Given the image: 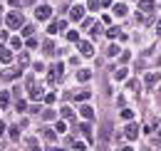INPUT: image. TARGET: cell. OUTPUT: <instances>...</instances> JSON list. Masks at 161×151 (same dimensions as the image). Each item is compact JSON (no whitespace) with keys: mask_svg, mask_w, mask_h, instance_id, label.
<instances>
[{"mask_svg":"<svg viewBox=\"0 0 161 151\" xmlns=\"http://www.w3.org/2000/svg\"><path fill=\"white\" fill-rule=\"evenodd\" d=\"M62 30H64V20H55V22H50V27H47L50 35H57V32H62Z\"/></svg>","mask_w":161,"mask_h":151,"instance_id":"277c9868","label":"cell"},{"mask_svg":"<svg viewBox=\"0 0 161 151\" xmlns=\"http://www.w3.org/2000/svg\"><path fill=\"white\" fill-rule=\"evenodd\" d=\"M8 104H10V97H8V92H0V107L5 109Z\"/></svg>","mask_w":161,"mask_h":151,"instance_id":"d6986e66","label":"cell"},{"mask_svg":"<svg viewBox=\"0 0 161 151\" xmlns=\"http://www.w3.org/2000/svg\"><path fill=\"white\" fill-rule=\"evenodd\" d=\"M124 134H126V139H131V141H134V139L139 136V126H136V124H129V126L124 129Z\"/></svg>","mask_w":161,"mask_h":151,"instance_id":"8992f818","label":"cell"},{"mask_svg":"<svg viewBox=\"0 0 161 151\" xmlns=\"http://www.w3.org/2000/svg\"><path fill=\"white\" fill-rule=\"evenodd\" d=\"M139 10L141 13H151L154 10V0H139Z\"/></svg>","mask_w":161,"mask_h":151,"instance_id":"9c48e42d","label":"cell"},{"mask_svg":"<svg viewBox=\"0 0 161 151\" xmlns=\"http://www.w3.org/2000/svg\"><path fill=\"white\" fill-rule=\"evenodd\" d=\"M22 35L25 37H32V25H22Z\"/></svg>","mask_w":161,"mask_h":151,"instance_id":"83f0119b","label":"cell"},{"mask_svg":"<svg viewBox=\"0 0 161 151\" xmlns=\"http://www.w3.org/2000/svg\"><path fill=\"white\" fill-rule=\"evenodd\" d=\"M119 32H121L119 27H109V30H107V37H117Z\"/></svg>","mask_w":161,"mask_h":151,"instance_id":"f546056e","label":"cell"},{"mask_svg":"<svg viewBox=\"0 0 161 151\" xmlns=\"http://www.w3.org/2000/svg\"><path fill=\"white\" fill-rule=\"evenodd\" d=\"M10 5H20V0H10Z\"/></svg>","mask_w":161,"mask_h":151,"instance_id":"7bdbcfd3","label":"cell"},{"mask_svg":"<svg viewBox=\"0 0 161 151\" xmlns=\"http://www.w3.org/2000/svg\"><path fill=\"white\" fill-rule=\"evenodd\" d=\"M18 64H20V70L30 64V57H27V52H20V57H18Z\"/></svg>","mask_w":161,"mask_h":151,"instance_id":"4fadbf2b","label":"cell"},{"mask_svg":"<svg viewBox=\"0 0 161 151\" xmlns=\"http://www.w3.org/2000/svg\"><path fill=\"white\" fill-rule=\"evenodd\" d=\"M121 119L131 121V119H134V112H131V109H121Z\"/></svg>","mask_w":161,"mask_h":151,"instance_id":"7402d4cb","label":"cell"},{"mask_svg":"<svg viewBox=\"0 0 161 151\" xmlns=\"http://www.w3.org/2000/svg\"><path fill=\"white\" fill-rule=\"evenodd\" d=\"M80 114L84 116V119H92V116H94V109H92L89 104H82V107H80Z\"/></svg>","mask_w":161,"mask_h":151,"instance_id":"30bf717a","label":"cell"},{"mask_svg":"<svg viewBox=\"0 0 161 151\" xmlns=\"http://www.w3.org/2000/svg\"><path fill=\"white\" fill-rule=\"evenodd\" d=\"M42 116H45V119H55V112H52V109H45Z\"/></svg>","mask_w":161,"mask_h":151,"instance_id":"e575fe53","label":"cell"},{"mask_svg":"<svg viewBox=\"0 0 161 151\" xmlns=\"http://www.w3.org/2000/svg\"><path fill=\"white\" fill-rule=\"evenodd\" d=\"M80 131L84 134V136H87V139H92V126H89V124H87V121H84V124H80Z\"/></svg>","mask_w":161,"mask_h":151,"instance_id":"9a60e30c","label":"cell"},{"mask_svg":"<svg viewBox=\"0 0 161 151\" xmlns=\"http://www.w3.org/2000/svg\"><path fill=\"white\" fill-rule=\"evenodd\" d=\"M156 35H159V37H161V20H159V22H156Z\"/></svg>","mask_w":161,"mask_h":151,"instance_id":"ab89813d","label":"cell"},{"mask_svg":"<svg viewBox=\"0 0 161 151\" xmlns=\"http://www.w3.org/2000/svg\"><path fill=\"white\" fill-rule=\"evenodd\" d=\"M25 144H27V151H40V144H37L35 139H27Z\"/></svg>","mask_w":161,"mask_h":151,"instance_id":"e0dca14e","label":"cell"},{"mask_svg":"<svg viewBox=\"0 0 161 151\" xmlns=\"http://www.w3.org/2000/svg\"><path fill=\"white\" fill-rule=\"evenodd\" d=\"M99 5H112V0H99Z\"/></svg>","mask_w":161,"mask_h":151,"instance_id":"b9f144b4","label":"cell"},{"mask_svg":"<svg viewBox=\"0 0 161 151\" xmlns=\"http://www.w3.org/2000/svg\"><path fill=\"white\" fill-rule=\"evenodd\" d=\"M25 109H27V104H25V102L20 99V102H18V112H25Z\"/></svg>","mask_w":161,"mask_h":151,"instance_id":"f35d334b","label":"cell"},{"mask_svg":"<svg viewBox=\"0 0 161 151\" xmlns=\"http://www.w3.org/2000/svg\"><path fill=\"white\" fill-rule=\"evenodd\" d=\"M55 99H57V97H55V94H52V92H50V94H47V97H45V102H47V104H55Z\"/></svg>","mask_w":161,"mask_h":151,"instance_id":"74e56055","label":"cell"},{"mask_svg":"<svg viewBox=\"0 0 161 151\" xmlns=\"http://www.w3.org/2000/svg\"><path fill=\"white\" fill-rule=\"evenodd\" d=\"M52 151H64V149H57V146H55V149H52Z\"/></svg>","mask_w":161,"mask_h":151,"instance_id":"ee69618b","label":"cell"},{"mask_svg":"<svg viewBox=\"0 0 161 151\" xmlns=\"http://www.w3.org/2000/svg\"><path fill=\"white\" fill-rule=\"evenodd\" d=\"M5 134V121H0V136Z\"/></svg>","mask_w":161,"mask_h":151,"instance_id":"60d3db41","label":"cell"},{"mask_svg":"<svg viewBox=\"0 0 161 151\" xmlns=\"http://www.w3.org/2000/svg\"><path fill=\"white\" fill-rule=\"evenodd\" d=\"M156 82H159V72H156V75H154V72H149V75H146V84H149V87H154Z\"/></svg>","mask_w":161,"mask_h":151,"instance_id":"5bb4252c","label":"cell"},{"mask_svg":"<svg viewBox=\"0 0 161 151\" xmlns=\"http://www.w3.org/2000/svg\"><path fill=\"white\" fill-rule=\"evenodd\" d=\"M18 136H20V129H18V126H13V129H10V139H15V141H18Z\"/></svg>","mask_w":161,"mask_h":151,"instance_id":"d6a6232c","label":"cell"},{"mask_svg":"<svg viewBox=\"0 0 161 151\" xmlns=\"http://www.w3.org/2000/svg\"><path fill=\"white\" fill-rule=\"evenodd\" d=\"M117 52H119V47H117V45H112V47H109V50H107V55H112V57L117 55Z\"/></svg>","mask_w":161,"mask_h":151,"instance_id":"d590c367","label":"cell"},{"mask_svg":"<svg viewBox=\"0 0 161 151\" xmlns=\"http://www.w3.org/2000/svg\"><path fill=\"white\" fill-rule=\"evenodd\" d=\"M50 15H52V8H50V5H40V8L35 10V18L37 20H50Z\"/></svg>","mask_w":161,"mask_h":151,"instance_id":"3957f363","label":"cell"},{"mask_svg":"<svg viewBox=\"0 0 161 151\" xmlns=\"http://www.w3.org/2000/svg\"><path fill=\"white\" fill-rule=\"evenodd\" d=\"M42 136H45L47 141H52V139H55V131H52V129H42Z\"/></svg>","mask_w":161,"mask_h":151,"instance_id":"4316f807","label":"cell"},{"mask_svg":"<svg viewBox=\"0 0 161 151\" xmlns=\"http://www.w3.org/2000/svg\"><path fill=\"white\" fill-rule=\"evenodd\" d=\"M72 151H87L84 141H75V144H72Z\"/></svg>","mask_w":161,"mask_h":151,"instance_id":"484cf974","label":"cell"},{"mask_svg":"<svg viewBox=\"0 0 161 151\" xmlns=\"http://www.w3.org/2000/svg\"><path fill=\"white\" fill-rule=\"evenodd\" d=\"M55 131H57V134H64V131H67V124H64V121H57V124H55Z\"/></svg>","mask_w":161,"mask_h":151,"instance_id":"603a6c76","label":"cell"},{"mask_svg":"<svg viewBox=\"0 0 161 151\" xmlns=\"http://www.w3.org/2000/svg\"><path fill=\"white\" fill-rule=\"evenodd\" d=\"M0 62H3V64H10V62H13V50L0 47Z\"/></svg>","mask_w":161,"mask_h":151,"instance_id":"5b68a950","label":"cell"},{"mask_svg":"<svg viewBox=\"0 0 161 151\" xmlns=\"http://www.w3.org/2000/svg\"><path fill=\"white\" fill-rule=\"evenodd\" d=\"M62 116H64V119H72V109H69V107H62Z\"/></svg>","mask_w":161,"mask_h":151,"instance_id":"1f68e13d","label":"cell"},{"mask_svg":"<svg viewBox=\"0 0 161 151\" xmlns=\"http://www.w3.org/2000/svg\"><path fill=\"white\" fill-rule=\"evenodd\" d=\"M69 18L72 20H82L84 18V8H82V5H75V8L69 10Z\"/></svg>","mask_w":161,"mask_h":151,"instance_id":"ba28073f","label":"cell"},{"mask_svg":"<svg viewBox=\"0 0 161 151\" xmlns=\"http://www.w3.org/2000/svg\"><path fill=\"white\" fill-rule=\"evenodd\" d=\"M114 79H126V70H124V67H121V70H114Z\"/></svg>","mask_w":161,"mask_h":151,"instance_id":"44dd1931","label":"cell"},{"mask_svg":"<svg viewBox=\"0 0 161 151\" xmlns=\"http://www.w3.org/2000/svg\"><path fill=\"white\" fill-rule=\"evenodd\" d=\"M126 87H129L131 92H139V82H136V79H129V84H126Z\"/></svg>","mask_w":161,"mask_h":151,"instance_id":"f1b7e54d","label":"cell"},{"mask_svg":"<svg viewBox=\"0 0 161 151\" xmlns=\"http://www.w3.org/2000/svg\"><path fill=\"white\" fill-rule=\"evenodd\" d=\"M114 15H117V18H124V15H126V5H124V3H117V5H114Z\"/></svg>","mask_w":161,"mask_h":151,"instance_id":"8fae6325","label":"cell"},{"mask_svg":"<svg viewBox=\"0 0 161 151\" xmlns=\"http://www.w3.org/2000/svg\"><path fill=\"white\" fill-rule=\"evenodd\" d=\"M159 89H161V87H159Z\"/></svg>","mask_w":161,"mask_h":151,"instance_id":"f6af8a7d","label":"cell"},{"mask_svg":"<svg viewBox=\"0 0 161 151\" xmlns=\"http://www.w3.org/2000/svg\"><path fill=\"white\" fill-rule=\"evenodd\" d=\"M45 52L52 55V52H55V45H52V42H45Z\"/></svg>","mask_w":161,"mask_h":151,"instance_id":"836d02e7","label":"cell"},{"mask_svg":"<svg viewBox=\"0 0 161 151\" xmlns=\"http://www.w3.org/2000/svg\"><path fill=\"white\" fill-rule=\"evenodd\" d=\"M27 47H30V50L37 47V40H35V37H27Z\"/></svg>","mask_w":161,"mask_h":151,"instance_id":"8d00e7d4","label":"cell"},{"mask_svg":"<svg viewBox=\"0 0 161 151\" xmlns=\"http://www.w3.org/2000/svg\"><path fill=\"white\" fill-rule=\"evenodd\" d=\"M80 52L84 57H92L94 55V47H92V42H80Z\"/></svg>","mask_w":161,"mask_h":151,"instance_id":"52a82bcc","label":"cell"},{"mask_svg":"<svg viewBox=\"0 0 161 151\" xmlns=\"http://www.w3.org/2000/svg\"><path fill=\"white\" fill-rule=\"evenodd\" d=\"M67 40H69V42H80V32H77V30H69V32H67Z\"/></svg>","mask_w":161,"mask_h":151,"instance_id":"ffe728a7","label":"cell"},{"mask_svg":"<svg viewBox=\"0 0 161 151\" xmlns=\"http://www.w3.org/2000/svg\"><path fill=\"white\" fill-rule=\"evenodd\" d=\"M5 22H8V27H10V30H18V27H22V25H25V20H22L20 13H8Z\"/></svg>","mask_w":161,"mask_h":151,"instance_id":"6da1fadb","label":"cell"},{"mask_svg":"<svg viewBox=\"0 0 161 151\" xmlns=\"http://www.w3.org/2000/svg\"><path fill=\"white\" fill-rule=\"evenodd\" d=\"M87 10H99V0H87Z\"/></svg>","mask_w":161,"mask_h":151,"instance_id":"cb8c5ba5","label":"cell"},{"mask_svg":"<svg viewBox=\"0 0 161 151\" xmlns=\"http://www.w3.org/2000/svg\"><path fill=\"white\" fill-rule=\"evenodd\" d=\"M89 77H92V72H89V70H80V72H77V79H80V82H87Z\"/></svg>","mask_w":161,"mask_h":151,"instance_id":"2e32d148","label":"cell"},{"mask_svg":"<svg viewBox=\"0 0 161 151\" xmlns=\"http://www.w3.org/2000/svg\"><path fill=\"white\" fill-rule=\"evenodd\" d=\"M89 97H92V92H87V89H84V92H80V94H77V102H87Z\"/></svg>","mask_w":161,"mask_h":151,"instance_id":"d4e9b609","label":"cell"},{"mask_svg":"<svg viewBox=\"0 0 161 151\" xmlns=\"http://www.w3.org/2000/svg\"><path fill=\"white\" fill-rule=\"evenodd\" d=\"M62 72H64V64H62V62L52 64V70H50V77H47V82H50V84H55V82H57V79L62 77Z\"/></svg>","mask_w":161,"mask_h":151,"instance_id":"7a4b0ae2","label":"cell"},{"mask_svg":"<svg viewBox=\"0 0 161 151\" xmlns=\"http://www.w3.org/2000/svg\"><path fill=\"white\" fill-rule=\"evenodd\" d=\"M10 45H13L15 50H20V47H22V40L20 37H13V40H10Z\"/></svg>","mask_w":161,"mask_h":151,"instance_id":"4dcf8cb0","label":"cell"},{"mask_svg":"<svg viewBox=\"0 0 161 151\" xmlns=\"http://www.w3.org/2000/svg\"><path fill=\"white\" fill-rule=\"evenodd\" d=\"M3 77H5V79H13V77H20V70H5V72H3Z\"/></svg>","mask_w":161,"mask_h":151,"instance_id":"ac0fdd59","label":"cell"},{"mask_svg":"<svg viewBox=\"0 0 161 151\" xmlns=\"http://www.w3.org/2000/svg\"><path fill=\"white\" fill-rule=\"evenodd\" d=\"M99 136H102V141H109V136H112V126H109V124H104Z\"/></svg>","mask_w":161,"mask_h":151,"instance_id":"7c38bea8","label":"cell"}]
</instances>
